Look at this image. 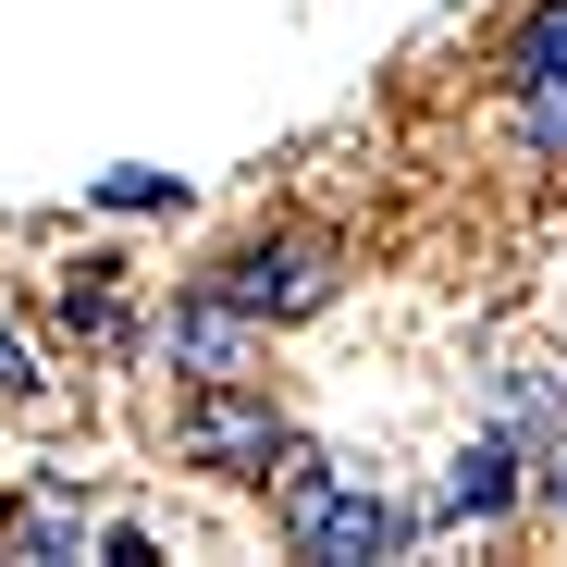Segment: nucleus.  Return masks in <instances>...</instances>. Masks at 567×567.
<instances>
[{
	"label": "nucleus",
	"instance_id": "1",
	"mask_svg": "<svg viewBox=\"0 0 567 567\" xmlns=\"http://www.w3.org/2000/svg\"><path fill=\"white\" fill-rule=\"evenodd\" d=\"M284 530H297L309 555H395V543H408V518H395L383 494H346V482H321L309 506H284Z\"/></svg>",
	"mask_w": 567,
	"mask_h": 567
},
{
	"label": "nucleus",
	"instance_id": "2",
	"mask_svg": "<svg viewBox=\"0 0 567 567\" xmlns=\"http://www.w3.org/2000/svg\"><path fill=\"white\" fill-rule=\"evenodd\" d=\"M185 444H210V456H223V444H271V420H259L247 395H198V408H185Z\"/></svg>",
	"mask_w": 567,
	"mask_h": 567
},
{
	"label": "nucleus",
	"instance_id": "3",
	"mask_svg": "<svg viewBox=\"0 0 567 567\" xmlns=\"http://www.w3.org/2000/svg\"><path fill=\"white\" fill-rule=\"evenodd\" d=\"M235 297H247V309H297V297H309V271H297V259H247V271H235Z\"/></svg>",
	"mask_w": 567,
	"mask_h": 567
},
{
	"label": "nucleus",
	"instance_id": "4",
	"mask_svg": "<svg viewBox=\"0 0 567 567\" xmlns=\"http://www.w3.org/2000/svg\"><path fill=\"white\" fill-rule=\"evenodd\" d=\"M173 346L198 358V370H235V321H223V309H185V321H173Z\"/></svg>",
	"mask_w": 567,
	"mask_h": 567
},
{
	"label": "nucleus",
	"instance_id": "5",
	"mask_svg": "<svg viewBox=\"0 0 567 567\" xmlns=\"http://www.w3.org/2000/svg\"><path fill=\"white\" fill-rule=\"evenodd\" d=\"M518 86H530V100H555V86H567V13H543V38H530Z\"/></svg>",
	"mask_w": 567,
	"mask_h": 567
},
{
	"label": "nucleus",
	"instance_id": "6",
	"mask_svg": "<svg viewBox=\"0 0 567 567\" xmlns=\"http://www.w3.org/2000/svg\"><path fill=\"white\" fill-rule=\"evenodd\" d=\"M456 494H468V506H506V494H518V468H506V444H482V456H468V468H456Z\"/></svg>",
	"mask_w": 567,
	"mask_h": 567
},
{
	"label": "nucleus",
	"instance_id": "7",
	"mask_svg": "<svg viewBox=\"0 0 567 567\" xmlns=\"http://www.w3.org/2000/svg\"><path fill=\"white\" fill-rule=\"evenodd\" d=\"M0 395H25V346L13 333H0Z\"/></svg>",
	"mask_w": 567,
	"mask_h": 567
},
{
	"label": "nucleus",
	"instance_id": "8",
	"mask_svg": "<svg viewBox=\"0 0 567 567\" xmlns=\"http://www.w3.org/2000/svg\"><path fill=\"white\" fill-rule=\"evenodd\" d=\"M555 506H567V456H555Z\"/></svg>",
	"mask_w": 567,
	"mask_h": 567
}]
</instances>
